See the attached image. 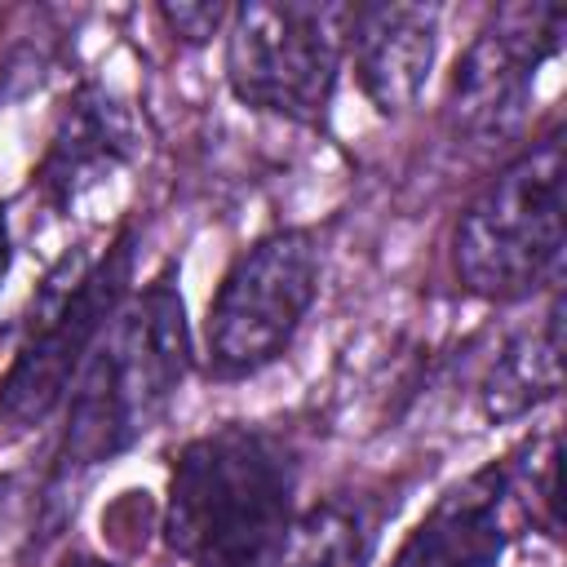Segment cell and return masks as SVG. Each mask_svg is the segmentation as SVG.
Here are the masks:
<instances>
[{"label":"cell","instance_id":"1","mask_svg":"<svg viewBox=\"0 0 567 567\" xmlns=\"http://www.w3.org/2000/svg\"><path fill=\"white\" fill-rule=\"evenodd\" d=\"M190 323L177 288V266H164L106 323L89 363L66 394L58 439V474L93 470L128 452L159 425L190 372Z\"/></svg>","mask_w":567,"mask_h":567},{"label":"cell","instance_id":"2","mask_svg":"<svg viewBox=\"0 0 567 567\" xmlns=\"http://www.w3.org/2000/svg\"><path fill=\"white\" fill-rule=\"evenodd\" d=\"M297 461L261 425H217L173 456L164 545L186 567H270L292 523Z\"/></svg>","mask_w":567,"mask_h":567},{"label":"cell","instance_id":"3","mask_svg":"<svg viewBox=\"0 0 567 567\" xmlns=\"http://www.w3.org/2000/svg\"><path fill=\"white\" fill-rule=\"evenodd\" d=\"M563 186L567 146L549 128L523 146L456 217L452 270L478 301L509 306L563 275Z\"/></svg>","mask_w":567,"mask_h":567},{"label":"cell","instance_id":"4","mask_svg":"<svg viewBox=\"0 0 567 567\" xmlns=\"http://www.w3.org/2000/svg\"><path fill=\"white\" fill-rule=\"evenodd\" d=\"M133 244L124 226L97 257L71 266V257L44 279L27 337L18 341L0 377V421L9 430L44 425L71 394L80 368L102 341L106 323L120 315L133 284Z\"/></svg>","mask_w":567,"mask_h":567},{"label":"cell","instance_id":"5","mask_svg":"<svg viewBox=\"0 0 567 567\" xmlns=\"http://www.w3.org/2000/svg\"><path fill=\"white\" fill-rule=\"evenodd\" d=\"M346 31V4L248 0L226 22V84L244 106L315 128L341 80Z\"/></svg>","mask_w":567,"mask_h":567},{"label":"cell","instance_id":"6","mask_svg":"<svg viewBox=\"0 0 567 567\" xmlns=\"http://www.w3.org/2000/svg\"><path fill=\"white\" fill-rule=\"evenodd\" d=\"M319 244L306 226H284L248 244L221 275L204 315L208 377L244 381L279 363L319 297Z\"/></svg>","mask_w":567,"mask_h":567},{"label":"cell","instance_id":"7","mask_svg":"<svg viewBox=\"0 0 567 567\" xmlns=\"http://www.w3.org/2000/svg\"><path fill=\"white\" fill-rule=\"evenodd\" d=\"M567 9L554 0H523L492 13V22L465 44L447 84V120L456 133L487 142L518 128L527 115L536 71L558 58Z\"/></svg>","mask_w":567,"mask_h":567},{"label":"cell","instance_id":"8","mask_svg":"<svg viewBox=\"0 0 567 567\" xmlns=\"http://www.w3.org/2000/svg\"><path fill=\"white\" fill-rule=\"evenodd\" d=\"M346 53L377 115H403L421 102L439 58L434 4H354Z\"/></svg>","mask_w":567,"mask_h":567},{"label":"cell","instance_id":"9","mask_svg":"<svg viewBox=\"0 0 567 567\" xmlns=\"http://www.w3.org/2000/svg\"><path fill=\"white\" fill-rule=\"evenodd\" d=\"M514 536L518 527L509 514L501 465L487 461L430 505L390 567H501Z\"/></svg>","mask_w":567,"mask_h":567},{"label":"cell","instance_id":"10","mask_svg":"<svg viewBox=\"0 0 567 567\" xmlns=\"http://www.w3.org/2000/svg\"><path fill=\"white\" fill-rule=\"evenodd\" d=\"M133 146H137V133L124 106L111 93L89 84L75 97H66L58 128L49 137V151L35 168V182L49 195V204L66 208L75 195L97 186L106 173L124 168L133 159Z\"/></svg>","mask_w":567,"mask_h":567},{"label":"cell","instance_id":"11","mask_svg":"<svg viewBox=\"0 0 567 567\" xmlns=\"http://www.w3.org/2000/svg\"><path fill=\"white\" fill-rule=\"evenodd\" d=\"M563 390V292L549 288V306L532 328H518L487 377L478 381V408L487 421H523Z\"/></svg>","mask_w":567,"mask_h":567},{"label":"cell","instance_id":"12","mask_svg":"<svg viewBox=\"0 0 567 567\" xmlns=\"http://www.w3.org/2000/svg\"><path fill=\"white\" fill-rule=\"evenodd\" d=\"M377 514L359 496H328L292 514L270 567H372Z\"/></svg>","mask_w":567,"mask_h":567},{"label":"cell","instance_id":"13","mask_svg":"<svg viewBox=\"0 0 567 567\" xmlns=\"http://www.w3.org/2000/svg\"><path fill=\"white\" fill-rule=\"evenodd\" d=\"M496 465L505 478L514 527L518 532L532 527V532H545L549 540H558V527H563L558 523V425L527 434Z\"/></svg>","mask_w":567,"mask_h":567},{"label":"cell","instance_id":"14","mask_svg":"<svg viewBox=\"0 0 567 567\" xmlns=\"http://www.w3.org/2000/svg\"><path fill=\"white\" fill-rule=\"evenodd\" d=\"M159 18L164 27L186 40V44H208L226 22H230V9L226 4H159Z\"/></svg>","mask_w":567,"mask_h":567},{"label":"cell","instance_id":"15","mask_svg":"<svg viewBox=\"0 0 567 567\" xmlns=\"http://www.w3.org/2000/svg\"><path fill=\"white\" fill-rule=\"evenodd\" d=\"M13 270V239H9V217L0 208V292H4V279Z\"/></svg>","mask_w":567,"mask_h":567},{"label":"cell","instance_id":"16","mask_svg":"<svg viewBox=\"0 0 567 567\" xmlns=\"http://www.w3.org/2000/svg\"><path fill=\"white\" fill-rule=\"evenodd\" d=\"M62 567H115V563H102V558H89V554H75V558H66Z\"/></svg>","mask_w":567,"mask_h":567},{"label":"cell","instance_id":"17","mask_svg":"<svg viewBox=\"0 0 567 567\" xmlns=\"http://www.w3.org/2000/svg\"><path fill=\"white\" fill-rule=\"evenodd\" d=\"M4 492H9V478H0V505H4Z\"/></svg>","mask_w":567,"mask_h":567}]
</instances>
